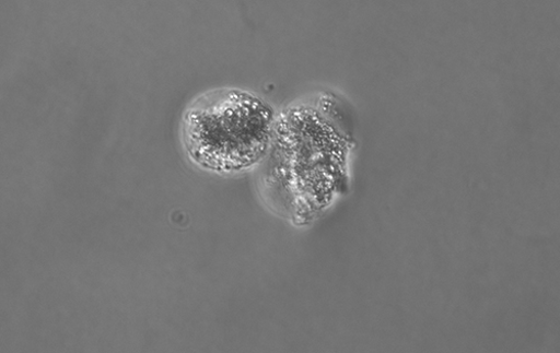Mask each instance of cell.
Masks as SVG:
<instances>
[{
    "mask_svg": "<svg viewBox=\"0 0 560 353\" xmlns=\"http://www.w3.org/2000/svg\"><path fill=\"white\" fill-rule=\"evenodd\" d=\"M273 110L261 98L237 90L199 97L185 111L182 140L186 153L202 168L220 174L257 164L271 139Z\"/></svg>",
    "mask_w": 560,
    "mask_h": 353,
    "instance_id": "obj_1",
    "label": "cell"
}]
</instances>
